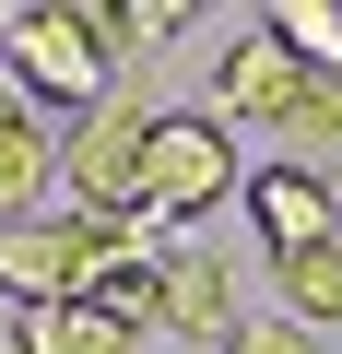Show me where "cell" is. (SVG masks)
Listing matches in <instances>:
<instances>
[{
	"label": "cell",
	"mask_w": 342,
	"mask_h": 354,
	"mask_svg": "<svg viewBox=\"0 0 342 354\" xmlns=\"http://www.w3.org/2000/svg\"><path fill=\"white\" fill-rule=\"evenodd\" d=\"M213 118H225V130H272V142H283V165L342 153V83H330V71H307V59H283V48H272V24H248V36L225 48V71H213Z\"/></svg>",
	"instance_id": "obj_1"
},
{
	"label": "cell",
	"mask_w": 342,
	"mask_h": 354,
	"mask_svg": "<svg viewBox=\"0 0 342 354\" xmlns=\"http://www.w3.org/2000/svg\"><path fill=\"white\" fill-rule=\"evenodd\" d=\"M0 59H12V83L36 95V106H71V118H95L106 106V48H95V24H83V0H24V12H0Z\"/></svg>",
	"instance_id": "obj_2"
},
{
	"label": "cell",
	"mask_w": 342,
	"mask_h": 354,
	"mask_svg": "<svg viewBox=\"0 0 342 354\" xmlns=\"http://www.w3.org/2000/svg\"><path fill=\"white\" fill-rule=\"evenodd\" d=\"M118 272V236L95 213H24V225H0V295L12 307H71Z\"/></svg>",
	"instance_id": "obj_3"
},
{
	"label": "cell",
	"mask_w": 342,
	"mask_h": 354,
	"mask_svg": "<svg viewBox=\"0 0 342 354\" xmlns=\"http://www.w3.org/2000/svg\"><path fill=\"white\" fill-rule=\"evenodd\" d=\"M236 189H248V165H236V130L225 118H153L142 130V213L153 225H201Z\"/></svg>",
	"instance_id": "obj_4"
},
{
	"label": "cell",
	"mask_w": 342,
	"mask_h": 354,
	"mask_svg": "<svg viewBox=\"0 0 342 354\" xmlns=\"http://www.w3.org/2000/svg\"><path fill=\"white\" fill-rule=\"evenodd\" d=\"M142 130H153V106H95V118H71V142H59V177H71V213H95V225H118V213H142Z\"/></svg>",
	"instance_id": "obj_5"
},
{
	"label": "cell",
	"mask_w": 342,
	"mask_h": 354,
	"mask_svg": "<svg viewBox=\"0 0 342 354\" xmlns=\"http://www.w3.org/2000/svg\"><path fill=\"white\" fill-rule=\"evenodd\" d=\"M236 201H248V225H260L272 260L342 236V189H330V165H248V189H236Z\"/></svg>",
	"instance_id": "obj_6"
},
{
	"label": "cell",
	"mask_w": 342,
	"mask_h": 354,
	"mask_svg": "<svg viewBox=\"0 0 342 354\" xmlns=\"http://www.w3.org/2000/svg\"><path fill=\"white\" fill-rule=\"evenodd\" d=\"M165 330H189V342H225L236 330V283L213 248H165Z\"/></svg>",
	"instance_id": "obj_7"
},
{
	"label": "cell",
	"mask_w": 342,
	"mask_h": 354,
	"mask_svg": "<svg viewBox=\"0 0 342 354\" xmlns=\"http://www.w3.org/2000/svg\"><path fill=\"white\" fill-rule=\"evenodd\" d=\"M12 354H142L95 295H71V307H12Z\"/></svg>",
	"instance_id": "obj_8"
},
{
	"label": "cell",
	"mask_w": 342,
	"mask_h": 354,
	"mask_svg": "<svg viewBox=\"0 0 342 354\" xmlns=\"http://www.w3.org/2000/svg\"><path fill=\"white\" fill-rule=\"evenodd\" d=\"M48 177H59V142H48L36 106H12V118H0V225H24Z\"/></svg>",
	"instance_id": "obj_9"
},
{
	"label": "cell",
	"mask_w": 342,
	"mask_h": 354,
	"mask_svg": "<svg viewBox=\"0 0 342 354\" xmlns=\"http://www.w3.org/2000/svg\"><path fill=\"white\" fill-rule=\"evenodd\" d=\"M83 24H95V48H106V71H118L130 48H165L189 12H178V0H83Z\"/></svg>",
	"instance_id": "obj_10"
},
{
	"label": "cell",
	"mask_w": 342,
	"mask_h": 354,
	"mask_svg": "<svg viewBox=\"0 0 342 354\" xmlns=\"http://www.w3.org/2000/svg\"><path fill=\"white\" fill-rule=\"evenodd\" d=\"M272 272H283V319H307V330L342 319V236H330V248H295V260H272Z\"/></svg>",
	"instance_id": "obj_11"
},
{
	"label": "cell",
	"mask_w": 342,
	"mask_h": 354,
	"mask_svg": "<svg viewBox=\"0 0 342 354\" xmlns=\"http://www.w3.org/2000/svg\"><path fill=\"white\" fill-rule=\"evenodd\" d=\"M272 48L342 83V0H283V12H272Z\"/></svg>",
	"instance_id": "obj_12"
},
{
	"label": "cell",
	"mask_w": 342,
	"mask_h": 354,
	"mask_svg": "<svg viewBox=\"0 0 342 354\" xmlns=\"http://www.w3.org/2000/svg\"><path fill=\"white\" fill-rule=\"evenodd\" d=\"M225 354H330V342H319L307 319H236V330H225Z\"/></svg>",
	"instance_id": "obj_13"
}]
</instances>
